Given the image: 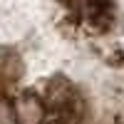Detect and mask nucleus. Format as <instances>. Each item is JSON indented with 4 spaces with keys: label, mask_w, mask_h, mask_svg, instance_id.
I'll use <instances>...</instances> for the list:
<instances>
[{
    "label": "nucleus",
    "mask_w": 124,
    "mask_h": 124,
    "mask_svg": "<svg viewBox=\"0 0 124 124\" xmlns=\"http://www.w3.org/2000/svg\"><path fill=\"white\" fill-rule=\"evenodd\" d=\"M3 3L8 5V10L10 13H17V15H25V13H30L40 0H3Z\"/></svg>",
    "instance_id": "1"
}]
</instances>
